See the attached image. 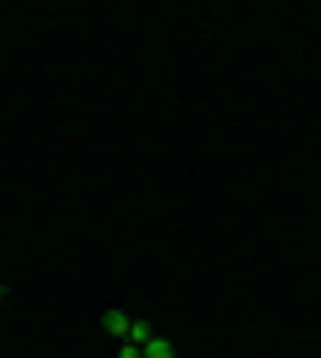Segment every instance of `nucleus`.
Wrapping results in <instances>:
<instances>
[{"mask_svg": "<svg viewBox=\"0 0 321 358\" xmlns=\"http://www.w3.org/2000/svg\"><path fill=\"white\" fill-rule=\"evenodd\" d=\"M118 358H145V348L139 343H118Z\"/></svg>", "mask_w": 321, "mask_h": 358, "instance_id": "obj_3", "label": "nucleus"}, {"mask_svg": "<svg viewBox=\"0 0 321 358\" xmlns=\"http://www.w3.org/2000/svg\"><path fill=\"white\" fill-rule=\"evenodd\" d=\"M129 327H134V315H123V310H107L102 315V331H107V337H118V343L129 337Z\"/></svg>", "mask_w": 321, "mask_h": 358, "instance_id": "obj_1", "label": "nucleus"}, {"mask_svg": "<svg viewBox=\"0 0 321 358\" xmlns=\"http://www.w3.org/2000/svg\"><path fill=\"white\" fill-rule=\"evenodd\" d=\"M0 310H6V294H0Z\"/></svg>", "mask_w": 321, "mask_h": 358, "instance_id": "obj_4", "label": "nucleus"}, {"mask_svg": "<svg viewBox=\"0 0 321 358\" xmlns=\"http://www.w3.org/2000/svg\"><path fill=\"white\" fill-rule=\"evenodd\" d=\"M145 358H177V343H171V337H161V331H155L150 343H145Z\"/></svg>", "mask_w": 321, "mask_h": 358, "instance_id": "obj_2", "label": "nucleus"}]
</instances>
